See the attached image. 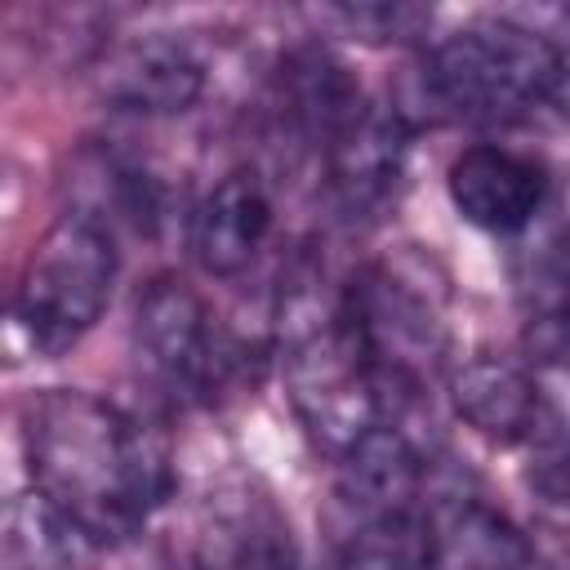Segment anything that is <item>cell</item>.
Masks as SVG:
<instances>
[{"mask_svg": "<svg viewBox=\"0 0 570 570\" xmlns=\"http://www.w3.org/2000/svg\"><path fill=\"white\" fill-rule=\"evenodd\" d=\"M22 454L31 490L98 548L138 539L174 499V454L165 432L80 387H49L27 401Z\"/></svg>", "mask_w": 570, "mask_h": 570, "instance_id": "1", "label": "cell"}, {"mask_svg": "<svg viewBox=\"0 0 570 570\" xmlns=\"http://www.w3.org/2000/svg\"><path fill=\"white\" fill-rule=\"evenodd\" d=\"M120 272L116 236L85 209H67L49 223L22 263L9 303V338L36 356L53 361L71 352L107 312Z\"/></svg>", "mask_w": 570, "mask_h": 570, "instance_id": "2", "label": "cell"}, {"mask_svg": "<svg viewBox=\"0 0 570 570\" xmlns=\"http://www.w3.org/2000/svg\"><path fill=\"white\" fill-rule=\"evenodd\" d=\"M557 40L517 18H485L441 36L423 62V94L454 120L512 125L548 102Z\"/></svg>", "mask_w": 570, "mask_h": 570, "instance_id": "3", "label": "cell"}, {"mask_svg": "<svg viewBox=\"0 0 570 570\" xmlns=\"http://www.w3.org/2000/svg\"><path fill=\"white\" fill-rule=\"evenodd\" d=\"M134 356L178 405H209L245 374V343L183 276H156L134 303Z\"/></svg>", "mask_w": 570, "mask_h": 570, "instance_id": "4", "label": "cell"}, {"mask_svg": "<svg viewBox=\"0 0 570 570\" xmlns=\"http://www.w3.org/2000/svg\"><path fill=\"white\" fill-rule=\"evenodd\" d=\"M343 307L396 410L419 401L428 374H445V316L436 289H428L419 276L392 263H370L343 285Z\"/></svg>", "mask_w": 570, "mask_h": 570, "instance_id": "5", "label": "cell"}, {"mask_svg": "<svg viewBox=\"0 0 570 570\" xmlns=\"http://www.w3.org/2000/svg\"><path fill=\"white\" fill-rule=\"evenodd\" d=\"M405 156H410V129L401 111L370 98L316 151L321 187L334 214H343L347 223L383 218L405 187Z\"/></svg>", "mask_w": 570, "mask_h": 570, "instance_id": "6", "label": "cell"}, {"mask_svg": "<svg viewBox=\"0 0 570 570\" xmlns=\"http://www.w3.org/2000/svg\"><path fill=\"white\" fill-rule=\"evenodd\" d=\"M94 89L111 111L125 116H183L209 89V67L187 36L147 31L116 40L98 67Z\"/></svg>", "mask_w": 570, "mask_h": 570, "instance_id": "7", "label": "cell"}, {"mask_svg": "<svg viewBox=\"0 0 570 570\" xmlns=\"http://www.w3.org/2000/svg\"><path fill=\"white\" fill-rule=\"evenodd\" d=\"M454 414L494 445H534L548 432L552 396L539 374L494 347H472L445 365Z\"/></svg>", "mask_w": 570, "mask_h": 570, "instance_id": "8", "label": "cell"}, {"mask_svg": "<svg viewBox=\"0 0 570 570\" xmlns=\"http://www.w3.org/2000/svg\"><path fill=\"white\" fill-rule=\"evenodd\" d=\"M428 525L432 570H552L539 543L503 508L441 468L428 494Z\"/></svg>", "mask_w": 570, "mask_h": 570, "instance_id": "9", "label": "cell"}, {"mask_svg": "<svg viewBox=\"0 0 570 570\" xmlns=\"http://www.w3.org/2000/svg\"><path fill=\"white\" fill-rule=\"evenodd\" d=\"M445 191L468 227L490 236H517L548 205V169L525 151L476 142L450 160Z\"/></svg>", "mask_w": 570, "mask_h": 570, "instance_id": "10", "label": "cell"}, {"mask_svg": "<svg viewBox=\"0 0 570 570\" xmlns=\"http://www.w3.org/2000/svg\"><path fill=\"white\" fill-rule=\"evenodd\" d=\"M276 232V200L258 169H227L187 214V245L200 272L218 281L245 276Z\"/></svg>", "mask_w": 570, "mask_h": 570, "instance_id": "11", "label": "cell"}, {"mask_svg": "<svg viewBox=\"0 0 570 570\" xmlns=\"http://www.w3.org/2000/svg\"><path fill=\"white\" fill-rule=\"evenodd\" d=\"M334 570H432V525L423 503H392L334 490Z\"/></svg>", "mask_w": 570, "mask_h": 570, "instance_id": "12", "label": "cell"}, {"mask_svg": "<svg viewBox=\"0 0 570 570\" xmlns=\"http://www.w3.org/2000/svg\"><path fill=\"white\" fill-rule=\"evenodd\" d=\"M276 116L285 134L312 156L370 102L356 71L325 45H298L276 71Z\"/></svg>", "mask_w": 570, "mask_h": 570, "instance_id": "13", "label": "cell"}, {"mask_svg": "<svg viewBox=\"0 0 570 570\" xmlns=\"http://www.w3.org/2000/svg\"><path fill=\"white\" fill-rule=\"evenodd\" d=\"M521 303L530 352L570 370V227L521 258Z\"/></svg>", "mask_w": 570, "mask_h": 570, "instance_id": "14", "label": "cell"}, {"mask_svg": "<svg viewBox=\"0 0 570 570\" xmlns=\"http://www.w3.org/2000/svg\"><path fill=\"white\" fill-rule=\"evenodd\" d=\"M98 543L76 530L40 490L4 508V570H89Z\"/></svg>", "mask_w": 570, "mask_h": 570, "instance_id": "15", "label": "cell"}, {"mask_svg": "<svg viewBox=\"0 0 570 570\" xmlns=\"http://www.w3.org/2000/svg\"><path fill=\"white\" fill-rule=\"evenodd\" d=\"M321 27L352 36V40H374V45H396L414 40L432 27V9L423 4H387V0H365V4H325L312 13Z\"/></svg>", "mask_w": 570, "mask_h": 570, "instance_id": "16", "label": "cell"}, {"mask_svg": "<svg viewBox=\"0 0 570 570\" xmlns=\"http://www.w3.org/2000/svg\"><path fill=\"white\" fill-rule=\"evenodd\" d=\"M561 125H570V45H557V67H552V85H548V102H543Z\"/></svg>", "mask_w": 570, "mask_h": 570, "instance_id": "17", "label": "cell"}]
</instances>
